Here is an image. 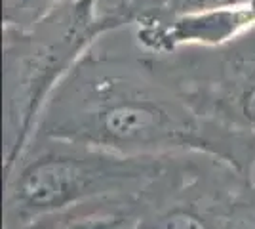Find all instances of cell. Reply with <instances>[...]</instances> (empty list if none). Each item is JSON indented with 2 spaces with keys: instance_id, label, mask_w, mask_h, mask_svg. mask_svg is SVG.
I'll return each mask as SVG.
<instances>
[{
  "instance_id": "obj_1",
  "label": "cell",
  "mask_w": 255,
  "mask_h": 229,
  "mask_svg": "<svg viewBox=\"0 0 255 229\" xmlns=\"http://www.w3.org/2000/svg\"><path fill=\"white\" fill-rule=\"evenodd\" d=\"M32 136L124 155L208 153L255 172V136L198 115L164 61L133 38L128 48L94 44L53 90Z\"/></svg>"
},
{
  "instance_id": "obj_2",
  "label": "cell",
  "mask_w": 255,
  "mask_h": 229,
  "mask_svg": "<svg viewBox=\"0 0 255 229\" xmlns=\"http://www.w3.org/2000/svg\"><path fill=\"white\" fill-rule=\"evenodd\" d=\"M171 157L124 155L90 143L32 136L6 163V229L99 197L139 195Z\"/></svg>"
},
{
  "instance_id": "obj_3",
  "label": "cell",
  "mask_w": 255,
  "mask_h": 229,
  "mask_svg": "<svg viewBox=\"0 0 255 229\" xmlns=\"http://www.w3.org/2000/svg\"><path fill=\"white\" fill-rule=\"evenodd\" d=\"M122 29L129 27L101 0H67L31 27H2L6 163L31 140L46 101L76 61Z\"/></svg>"
},
{
  "instance_id": "obj_4",
  "label": "cell",
  "mask_w": 255,
  "mask_h": 229,
  "mask_svg": "<svg viewBox=\"0 0 255 229\" xmlns=\"http://www.w3.org/2000/svg\"><path fill=\"white\" fill-rule=\"evenodd\" d=\"M139 229H255V182L208 153H177L139 193Z\"/></svg>"
},
{
  "instance_id": "obj_5",
  "label": "cell",
  "mask_w": 255,
  "mask_h": 229,
  "mask_svg": "<svg viewBox=\"0 0 255 229\" xmlns=\"http://www.w3.org/2000/svg\"><path fill=\"white\" fill-rule=\"evenodd\" d=\"M158 57L198 115L255 136V29L219 48Z\"/></svg>"
},
{
  "instance_id": "obj_6",
  "label": "cell",
  "mask_w": 255,
  "mask_h": 229,
  "mask_svg": "<svg viewBox=\"0 0 255 229\" xmlns=\"http://www.w3.org/2000/svg\"><path fill=\"white\" fill-rule=\"evenodd\" d=\"M255 29V0L191 10L131 27L141 50L168 55L185 48H219Z\"/></svg>"
},
{
  "instance_id": "obj_7",
  "label": "cell",
  "mask_w": 255,
  "mask_h": 229,
  "mask_svg": "<svg viewBox=\"0 0 255 229\" xmlns=\"http://www.w3.org/2000/svg\"><path fill=\"white\" fill-rule=\"evenodd\" d=\"M139 195H111L65 207L15 229H137Z\"/></svg>"
},
{
  "instance_id": "obj_8",
  "label": "cell",
  "mask_w": 255,
  "mask_h": 229,
  "mask_svg": "<svg viewBox=\"0 0 255 229\" xmlns=\"http://www.w3.org/2000/svg\"><path fill=\"white\" fill-rule=\"evenodd\" d=\"M252 0H101L103 8L113 11L131 29L145 19H160L191 10H202L213 6L240 4Z\"/></svg>"
},
{
  "instance_id": "obj_9",
  "label": "cell",
  "mask_w": 255,
  "mask_h": 229,
  "mask_svg": "<svg viewBox=\"0 0 255 229\" xmlns=\"http://www.w3.org/2000/svg\"><path fill=\"white\" fill-rule=\"evenodd\" d=\"M63 2L67 0H2V27H31Z\"/></svg>"
},
{
  "instance_id": "obj_10",
  "label": "cell",
  "mask_w": 255,
  "mask_h": 229,
  "mask_svg": "<svg viewBox=\"0 0 255 229\" xmlns=\"http://www.w3.org/2000/svg\"><path fill=\"white\" fill-rule=\"evenodd\" d=\"M137 229H139V228H137Z\"/></svg>"
}]
</instances>
